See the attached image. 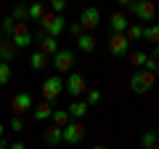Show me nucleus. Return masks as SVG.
Segmentation results:
<instances>
[{
    "instance_id": "nucleus-18",
    "label": "nucleus",
    "mask_w": 159,
    "mask_h": 149,
    "mask_svg": "<svg viewBox=\"0 0 159 149\" xmlns=\"http://www.w3.org/2000/svg\"><path fill=\"white\" fill-rule=\"evenodd\" d=\"M77 48H80V51H85V53H90L93 48H96V37L88 35V32H82V37H77Z\"/></svg>"
},
{
    "instance_id": "nucleus-31",
    "label": "nucleus",
    "mask_w": 159,
    "mask_h": 149,
    "mask_svg": "<svg viewBox=\"0 0 159 149\" xmlns=\"http://www.w3.org/2000/svg\"><path fill=\"white\" fill-rule=\"evenodd\" d=\"M64 8H66V3H64V0H51V13H58V16H61Z\"/></svg>"
},
{
    "instance_id": "nucleus-32",
    "label": "nucleus",
    "mask_w": 159,
    "mask_h": 149,
    "mask_svg": "<svg viewBox=\"0 0 159 149\" xmlns=\"http://www.w3.org/2000/svg\"><path fill=\"white\" fill-rule=\"evenodd\" d=\"M69 35H72V37H82V27H80V24H72V27H69Z\"/></svg>"
},
{
    "instance_id": "nucleus-40",
    "label": "nucleus",
    "mask_w": 159,
    "mask_h": 149,
    "mask_svg": "<svg viewBox=\"0 0 159 149\" xmlns=\"http://www.w3.org/2000/svg\"><path fill=\"white\" fill-rule=\"evenodd\" d=\"M154 149H159V144H157V147H154Z\"/></svg>"
},
{
    "instance_id": "nucleus-35",
    "label": "nucleus",
    "mask_w": 159,
    "mask_h": 149,
    "mask_svg": "<svg viewBox=\"0 0 159 149\" xmlns=\"http://www.w3.org/2000/svg\"><path fill=\"white\" fill-rule=\"evenodd\" d=\"M3 133H6V125H3V123H0V138H3Z\"/></svg>"
},
{
    "instance_id": "nucleus-39",
    "label": "nucleus",
    "mask_w": 159,
    "mask_h": 149,
    "mask_svg": "<svg viewBox=\"0 0 159 149\" xmlns=\"http://www.w3.org/2000/svg\"><path fill=\"white\" fill-rule=\"evenodd\" d=\"M0 40H3V29H0Z\"/></svg>"
},
{
    "instance_id": "nucleus-5",
    "label": "nucleus",
    "mask_w": 159,
    "mask_h": 149,
    "mask_svg": "<svg viewBox=\"0 0 159 149\" xmlns=\"http://www.w3.org/2000/svg\"><path fill=\"white\" fill-rule=\"evenodd\" d=\"M8 40L13 43V48H27V46H32V40H34V35L29 32V27L27 24H13V32H11V37H8Z\"/></svg>"
},
{
    "instance_id": "nucleus-22",
    "label": "nucleus",
    "mask_w": 159,
    "mask_h": 149,
    "mask_svg": "<svg viewBox=\"0 0 159 149\" xmlns=\"http://www.w3.org/2000/svg\"><path fill=\"white\" fill-rule=\"evenodd\" d=\"M29 67L32 69H45L48 67V56H43L40 51H34L32 56H29Z\"/></svg>"
},
{
    "instance_id": "nucleus-10",
    "label": "nucleus",
    "mask_w": 159,
    "mask_h": 149,
    "mask_svg": "<svg viewBox=\"0 0 159 149\" xmlns=\"http://www.w3.org/2000/svg\"><path fill=\"white\" fill-rule=\"evenodd\" d=\"M32 107L34 104H32V96H29V93H16V96L11 99V109H13L16 117H24V112L32 109Z\"/></svg>"
},
{
    "instance_id": "nucleus-20",
    "label": "nucleus",
    "mask_w": 159,
    "mask_h": 149,
    "mask_svg": "<svg viewBox=\"0 0 159 149\" xmlns=\"http://www.w3.org/2000/svg\"><path fill=\"white\" fill-rule=\"evenodd\" d=\"M143 40H148V43H154V46H159V24L143 27Z\"/></svg>"
},
{
    "instance_id": "nucleus-14",
    "label": "nucleus",
    "mask_w": 159,
    "mask_h": 149,
    "mask_svg": "<svg viewBox=\"0 0 159 149\" xmlns=\"http://www.w3.org/2000/svg\"><path fill=\"white\" fill-rule=\"evenodd\" d=\"M16 48H13V43L8 40V37H3V40H0V61L3 64H11L13 59H16Z\"/></svg>"
},
{
    "instance_id": "nucleus-6",
    "label": "nucleus",
    "mask_w": 159,
    "mask_h": 149,
    "mask_svg": "<svg viewBox=\"0 0 159 149\" xmlns=\"http://www.w3.org/2000/svg\"><path fill=\"white\" fill-rule=\"evenodd\" d=\"M85 138V125L80 120H69V125L66 128H61V141H66V144H80Z\"/></svg>"
},
{
    "instance_id": "nucleus-28",
    "label": "nucleus",
    "mask_w": 159,
    "mask_h": 149,
    "mask_svg": "<svg viewBox=\"0 0 159 149\" xmlns=\"http://www.w3.org/2000/svg\"><path fill=\"white\" fill-rule=\"evenodd\" d=\"M13 16H6L3 22H0V29H3V37H11V32H13Z\"/></svg>"
},
{
    "instance_id": "nucleus-30",
    "label": "nucleus",
    "mask_w": 159,
    "mask_h": 149,
    "mask_svg": "<svg viewBox=\"0 0 159 149\" xmlns=\"http://www.w3.org/2000/svg\"><path fill=\"white\" fill-rule=\"evenodd\" d=\"M8 128H11V131H24V117H16V115H13L11 117V123H8Z\"/></svg>"
},
{
    "instance_id": "nucleus-24",
    "label": "nucleus",
    "mask_w": 159,
    "mask_h": 149,
    "mask_svg": "<svg viewBox=\"0 0 159 149\" xmlns=\"http://www.w3.org/2000/svg\"><path fill=\"white\" fill-rule=\"evenodd\" d=\"M13 22L27 24L29 22V6H16V8H13Z\"/></svg>"
},
{
    "instance_id": "nucleus-3",
    "label": "nucleus",
    "mask_w": 159,
    "mask_h": 149,
    "mask_svg": "<svg viewBox=\"0 0 159 149\" xmlns=\"http://www.w3.org/2000/svg\"><path fill=\"white\" fill-rule=\"evenodd\" d=\"M127 11L133 16H138L141 22H154L157 16V6H154L151 0H138V3H127Z\"/></svg>"
},
{
    "instance_id": "nucleus-8",
    "label": "nucleus",
    "mask_w": 159,
    "mask_h": 149,
    "mask_svg": "<svg viewBox=\"0 0 159 149\" xmlns=\"http://www.w3.org/2000/svg\"><path fill=\"white\" fill-rule=\"evenodd\" d=\"M53 67H56V72H72L74 67V51H69V48H58V53L53 56Z\"/></svg>"
},
{
    "instance_id": "nucleus-9",
    "label": "nucleus",
    "mask_w": 159,
    "mask_h": 149,
    "mask_svg": "<svg viewBox=\"0 0 159 149\" xmlns=\"http://www.w3.org/2000/svg\"><path fill=\"white\" fill-rule=\"evenodd\" d=\"M127 51H130V43H127L125 35H109V53L114 59L127 56Z\"/></svg>"
},
{
    "instance_id": "nucleus-25",
    "label": "nucleus",
    "mask_w": 159,
    "mask_h": 149,
    "mask_svg": "<svg viewBox=\"0 0 159 149\" xmlns=\"http://www.w3.org/2000/svg\"><path fill=\"white\" fill-rule=\"evenodd\" d=\"M48 6L45 3H34V6H29V19H34V22H40V19L45 16Z\"/></svg>"
},
{
    "instance_id": "nucleus-16",
    "label": "nucleus",
    "mask_w": 159,
    "mask_h": 149,
    "mask_svg": "<svg viewBox=\"0 0 159 149\" xmlns=\"http://www.w3.org/2000/svg\"><path fill=\"white\" fill-rule=\"evenodd\" d=\"M32 115H34V120H48V117L53 115V104H48V101L34 104V107H32Z\"/></svg>"
},
{
    "instance_id": "nucleus-23",
    "label": "nucleus",
    "mask_w": 159,
    "mask_h": 149,
    "mask_svg": "<svg viewBox=\"0 0 159 149\" xmlns=\"http://www.w3.org/2000/svg\"><path fill=\"white\" fill-rule=\"evenodd\" d=\"M141 144H143V149H154L159 144V136H157V131H146L141 136Z\"/></svg>"
},
{
    "instance_id": "nucleus-21",
    "label": "nucleus",
    "mask_w": 159,
    "mask_h": 149,
    "mask_svg": "<svg viewBox=\"0 0 159 149\" xmlns=\"http://www.w3.org/2000/svg\"><path fill=\"white\" fill-rule=\"evenodd\" d=\"M125 37H127V43L143 40V27H138V24H130V27L125 29Z\"/></svg>"
},
{
    "instance_id": "nucleus-2",
    "label": "nucleus",
    "mask_w": 159,
    "mask_h": 149,
    "mask_svg": "<svg viewBox=\"0 0 159 149\" xmlns=\"http://www.w3.org/2000/svg\"><path fill=\"white\" fill-rule=\"evenodd\" d=\"M40 24H43V32H45L48 37H56V35H61L64 29H66V22H64V16H58V13H51V11H45V16L40 19Z\"/></svg>"
},
{
    "instance_id": "nucleus-13",
    "label": "nucleus",
    "mask_w": 159,
    "mask_h": 149,
    "mask_svg": "<svg viewBox=\"0 0 159 149\" xmlns=\"http://www.w3.org/2000/svg\"><path fill=\"white\" fill-rule=\"evenodd\" d=\"M66 112H69V120H82V117L88 115V104L80 101V99H74V101H69Z\"/></svg>"
},
{
    "instance_id": "nucleus-11",
    "label": "nucleus",
    "mask_w": 159,
    "mask_h": 149,
    "mask_svg": "<svg viewBox=\"0 0 159 149\" xmlns=\"http://www.w3.org/2000/svg\"><path fill=\"white\" fill-rule=\"evenodd\" d=\"M98 22H101V11L98 8H85L82 11V16H80V27L82 29H93V27H98Z\"/></svg>"
},
{
    "instance_id": "nucleus-1",
    "label": "nucleus",
    "mask_w": 159,
    "mask_h": 149,
    "mask_svg": "<svg viewBox=\"0 0 159 149\" xmlns=\"http://www.w3.org/2000/svg\"><path fill=\"white\" fill-rule=\"evenodd\" d=\"M154 83H157V77L151 72H146V69H133V74H130V91L133 93L143 96V93H148L154 88Z\"/></svg>"
},
{
    "instance_id": "nucleus-33",
    "label": "nucleus",
    "mask_w": 159,
    "mask_h": 149,
    "mask_svg": "<svg viewBox=\"0 0 159 149\" xmlns=\"http://www.w3.org/2000/svg\"><path fill=\"white\" fill-rule=\"evenodd\" d=\"M8 149H27V147H24V144H21V141H13V144H11V147H8Z\"/></svg>"
},
{
    "instance_id": "nucleus-38",
    "label": "nucleus",
    "mask_w": 159,
    "mask_h": 149,
    "mask_svg": "<svg viewBox=\"0 0 159 149\" xmlns=\"http://www.w3.org/2000/svg\"><path fill=\"white\" fill-rule=\"evenodd\" d=\"M90 149H106V147H90Z\"/></svg>"
},
{
    "instance_id": "nucleus-36",
    "label": "nucleus",
    "mask_w": 159,
    "mask_h": 149,
    "mask_svg": "<svg viewBox=\"0 0 159 149\" xmlns=\"http://www.w3.org/2000/svg\"><path fill=\"white\" fill-rule=\"evenodd\" d=\"M154 77H157V80H159V67H157V72H154Z\"/></svg>"
},
{
    "instance_id": "nucleus-34",
    "label": "nucleus",
    "mask_w": 159,
    "mask_h": 149,
    "mask_svg": "<svg viewBox=\"0 0 159 149\" xmlns=\"http://www.w3.org/2000/svg\"><path fill=\"white\" fill-rule=\"evenodd\" d=\"M148 56H154V59H157V61H159V46H154V51L148 53Z\"/></svg>"
},
{
    "instance_id": "nucleus-26",
    "label": "nucleus",
    "mask_w": 159,
    "mask_h": 149,
    "mask_svg": "<svg viewBox=\"0 0 159 149\" xmlns=\"http://www.w3.org/2000/svg\"><path fill=\"white\" fill-rule=\"evenodd\" d=\"M146 59H148V53H143V51H133L130 53V64H135V69H143Z\"/></svg>"
},
{
    "instance_id": "nucleus-37",
    "label": "nucleus",
    "mask_w": 159,
    "mask_h": 149,
    "mask_svg": "<svg viewBox=\"0 0 159 149\" xmlns=\"http://www.w3.org/2000/svg\"><path fill=\"white\" fill-rule=\"evenodd\" d=\"M0 149H8V147H6V144H3V141H0Z\"/></svg>"
},
{
    "instance_id": "nucleus-7",
    "label": "nucleus",
    "mask_w": 159,
    "mask_h": 149,
    "mask_svg": "<svg viewBox=\"0 0 159 149\" xmlns=\"http://www.w3.org/2000/svg\"><path fill=\"white\" fill-rule=\"evenodd\" d=\"M64 88L69 91V96H85V91H88V83H85V77L82 74H77V72H69V77L64 80Z\"/></svg>"
},
{
    "instance_id": "nucleus-4",
    "label": "nucleus",
    "mask_w": 159,
    "mask_h": 149,
    "mask_svg": "<svg viewBox=\"0 0 159 149\" xmlns=\"http://www.w3.org/2000/svg\"><path fill=\"white\" fill-rule=\"evenodd\" d=\"M40 91H43V101L53 104L58 96H61V91H64V80L58 77V74H51V77L43 83V88H40Z\"/></svg>"
},
{
    "instance_id": "nucleus-29",
    "label": "nucleus",
    "mask_w": 159,
    "mask_h": 149,
    "mask_svg": "<svg viewBox=\"0 0 159 149\" xmlns=\"http://www.w3.org/2000/svg\"><path fill=\"white\" fill-rule=\"evenodd\" d=\"M8 80H11V64L0 61V85H8Z\"/></svg>"
},
{
    "instance_id": "nucleus-12",
    "label": "nucleus",
    "mask_w": 159,
    "mask_h": 149,
    "mask_svg": "<svg viewBox=\"0 0 159 149\" xmlns=\"http://www.w3.org/2000/svg\"><path fill=\"white\" fill-rule=\"evenodd\" d=\"M37 43H40V53L43 56H56L58 53V43H56V37H48L45 32L37 37Z\"/></svg>"
},
{
    "instance_id": "nucleus-17",
    "label": "nucleus",
    "mask_w": 159,
    "mask_h": 149,
    "mask_svg": "<svg viewBox=\"0 0 159 149\" xmlns=\"http://www.w3.org/2000/svg\"><path fill=\"white\" fill-rule=\"evenodd\" d=\"M45 144H48L51 149H56L58 144H61V128H56V125L45 128Z\"/></svg>"
},
{
    "instance_id": "nucleus-19",
    "label": "nucleus",
    "mask_w": 159,
    "mask_h": 149,
    "mask_svg": "<svg viewBox=\"0 0 159 149\" xmlns=\"http://www.w3.org/2000/svg\"><path fill=\"white\" fill-rule=\"evenodd\" d=\"M51 120H53V125H56V128H66L69 125V112H66V109H53Z\"/></svg>"
},
{
    "instance_id": "nucleus-15",
    "label": "nucleus",
    "mask_w": 159,
    "mask_h": 149,
    "mask_svg": "<svg viewBox=\"0 0 159 149\" xmlns=\"http://www.w3.org/2000/svg\"><path fill=\"white\" fill-rule=\"evenodd\" d=\"M127 27H130V22H127V16L122 11L111 13V35H125Z\"/></svg>"
},
{
    "instance_id": "nucleus-27",
    "label": "nucleus",
    "mask_w": 159,
    "mask_h": 149,
    "mask_svg": "<svg viewBox=\"0 0 159 149\" xmlns=\"http://www.w3.org/2000/svg\"><path fill=\"white\" fill-rule=\"evenodd\" d=\"M98 101H101V91L88 88V91H85V104H88V107H93V104H98Z\"/></svg>"
}]
</instances>
